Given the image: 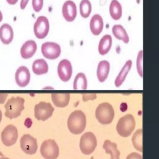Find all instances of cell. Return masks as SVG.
<instances>
[{"label": "cell", "mask_w": 159, "mask_h": 159, "mask_svg": "<svg viewBox=\"0 0 159 159\" xmlns=\"http://www.w3.org/2000/svg\"><path fill=\"white\" fill-rule=\"evenodd\" d=\"M86 125V118L84 113L80 110L71 112L67 120V126L70 132L75 135L81 134Z\"/></svg>", "instance_id": "cell-1"}, {"label": "cell", "mask_w": 159, "mask_h": 159, "mask_svg": "<svg viewBox=\"0 0 159 159\" xmlns=\"http://www.w3.org/2000/svg\"><path fill=\"white\" fill-rule=\"evenodd\" d=\"M24 99L20 96L11 98L4 106L5 116L10 119L19 117L24 109Z\"/></svg>", "instance_id": "cell-2"}, {"label": "cell", "mask_w": 159, "mask_h": 159, "mask_svg": "<svg viewBox=\"0 0 159 159\" xmlns=\"http://www.w3.org/2000/svg\"><path fill=\"white\" fill-rule=\"evenodd\" d=\"M96 118L101 124H109L114 117V110L111 104L108 102H102L96 108Z\"/></svg>", "instance_id": "cell-3"}, {"label": "cell", "mask_w": 159, "mask_h": 159, "mask_svg": "<svg viewBox=\"0 0 159 159\" xmlns=\"http://www.w3.org/2000/svg\"><path fill=\"white\" fill-rule=\"evenodd\" d=\"M135 127L134 117L132 114H127L118 120L116 130L119 135L122 137L130 136Z\"/></svg>", "instance_id": "cell-4"}, {"label": "cell", "mask_w": 159, "mask_h": 159, "mask_svg": "<svg viewBox=\"0 0 159 159\" xmlns=\"http://www.w3.org/2000/svg\"><path fill=\"white\" fill-rule=\"evenodd\" d=\"M97 146V139L94 134L88 132L82 135L80 141V148L84 155H90Z\"/></svg>", "instance_id": "cell-5"}, {"label": "cell", "mask_w": 159, "mask_h": 159, "mask_svg": "<svg viewBox=\"0 0 159 159\" xmlns=\"http://www.w3.org/2000/svg\"><path fill=\"white\" fill-rule=\"evenodd\" d=\"M40 152L45 159H57L59 155V147L53 139H48L43 142Z\"/></svg>", "instance_id": "cell-6"}, {"label": "cell", "mask_w": 159, "mask_h": 159, "mask_svg": "<svg viewBox=\"0 0 159 159\" xmlns=\"http://www.w3.org/2000/svg\"><path fill=\"white\" fill-rule=\"evenodd\" d=\"M34 33L39 39L45 38L50 30V24L47 17L41 16L37 17L34 25Z\"/></svg>", "instance_id": "cell-7"}, {"label": "cell", "mask_w": 159, "mask_h": 159, "mask_svg": "<svg viewBox=\"0 0 159 159\" xmlns=\"http://www.w3.org/2000/svg\"><path fill=\"white\" fill-rule=\"evenodd\" d=\"M54 107L49 102L41 101L34 107V116L39 120L45 121L53 114Z\"/></svg>", "instance_id": "cell-8"}, {"label": "cell", "mask_w": 159, "mask_h": 159, "mask_svg": "<svg viewBox=\"0 0 159 159\" xmlns=\"http://www.w3.org/2000/svg\"><path fill=\"white\" fill-rule=\"evenodd\" d=\"M61 47L59 44L53 42H46L41 46V52L43 56L48 60L58 58L61 54Z\"/></svg>", "instance_id": "cell-9"}, {"label": "cell", "mask_w": 159, "mask_h": 159, "mask_svg": "<svg viewBox=\"0 0 159 159\" xmlns=\"http://www.w3.org/2000/svg\"><path fill=\"white\" fill-rule=\"evenodd\" d=\"M1 141L2 143L7 147L13 145L16 142L18 138V132L17 128L9 124L7 125L1 133Z\"/></svg>", "instance_id": "cell-10"}, {"label": "cell", "mask_w": 159, "mask_h": 159, "mask_svg": "<svg viewBox=\"0 0 159 159\" xmlns=\"http://www.w3.org/2000/svg\"><path fill=\"white\" fill-rule=\"evenodd\" d=\"M20 145L22 151L28 155H34L38 148L37 139L30 134H24L20 140Z\"/></svg>", "instance_id": "cell-11"}, {"label": "cell", "mask_w": 159, "mask_h": 159, "mask_svg": "<svg viewBox=\"0 0 159 159\" xmlns=\"http://www.w3.org/2000/svg\"><path fill=\"white\" fill-rule=\"evenodd\" d=\"M57 73L58 77L62 81H68L70 80L73 73L71 62L67 59L61 60L58 65Z\"/></svg>", "instance_id": "cell-12"}, {"label": "cell", "mask_w": 159, "mask_h": 159, "mask_svg": "<svg viewBox=\"0 0 159 159\" xmlns=\"http://www.w3.org/2000/svg\"><path fill=\"white\" fill-rule=\"evenodd\" d=\"M62 16L64 19L69 22H73L77 16L76 4L71 0L66 1L62 6Z\"/></svg>", "instance_id": "cell-13"}, {"label": "cell", "mask_w": 159, "mask_h": 159, "mask_svg": "<svg viewBox=\"0 0 159 159\" xmlns=\"http://www.w3.org/2000/svg\"><path fill=\"white\" fill-rule=\"evenodd\" d=\"M15 80L16 84L21 88L27 86L30 80V73L29 69L25 66L19 67L15 73Z\"/></svg>", "instance_id": "cell-14"}, {"label": "cell", "mask_w": 159, "mask_h": 159, "mask_svg": "<svg viewBox=\"0 0 159 159\" xmlns=\"http://www.w3.org/2000/svg\"><path fill=\"white\" fill-rule=\"evenodd\" d=\"M37 49L36 42L33 40H28L25 42L20 50V56L24 59H29L35 53Z\"/></svg>", "instance_id": "cell-15"}, {"label": "cell", "mask_w": 159, "mask_h": 159, "mask_svg": "<svg viewBox=\"0 0 159 159\" xmlns=\"http://www.w3.org/2000/svg\"><path fill=\"white\" fill-rule=\"evenodd\" d=\"M104 27L103 19L101 15L96 14L92 16L89 22V29L94 35H99L102 31Z\"/></svg>", "instance_id": "cell-16"}, {"label": "cell", "mask_w": 159, "mask_h": 159, "mask_svg": "<svg viewBox=\"0 0 159 159\" xmlns=\"http://www.w3.org/2000/svg\"><path fill=\"white\" fill-rule=\"evenodd\" d=\"M14 39L12 27L7 23L3 24L0 27V40L4 45H9Z\"/></svg>", "instance_id": "cell-17"}, {"label": "cell", "mask_w": 159, "mask_h": 159, "mask_svg": "<svg viewBox=\"0 0 159 159\" xmlns=\"http://www.w3.org/2000/svg\"><path fill=\"white\" fill-rule=\"evenodd\" d=\"M51 98L56 107H65L68 106L70 102V94L68 93H55L52 94Z\"/></svg>", "instance_id": "cell-18"}, {"label": "cell", "mask_w": 159, "mask_h": 159, "mask_svg": "<svg viewBox=\"0 0 159 159\" xmlns=\"http://www.w3.org/2000/svg\"><path fill=\"white\" fill-rule=\"evenodd\" d=\"M110 71V63L107 60H101L97 67V78L99 82L103 83L107 79Z\"/></svg>", "instance_id": "cell-19"}, {"label": "cell", "mask_w": 159, "mask_h": 159, "mask_svg": "<svg viewBox=\"0 0 159 159\" xmlns=\"http://www.w3.org/2000/svg\"><path fill=\"white\" fill-rule=\"evenodd\" d=\"M112 44V39L111 35L106 34L102 37L98 44V52L101 55H105L110 51Z\"/></svg>", "instance_id": "cell-20"}, {"label": "cell", "mask_w": 159, "mask_h": 159, "mask_svg": "<svg viewBox=\"0 0 159 159\" xmlns=\"http://www.w3.org/2000/svg\"><path fill=\"white\" fill-rule=\"evenodd\" d=\"M132 61L131 60H128L125 61L124 65L120 71L118 75L117 76L115 80L114 84L117 88L120 86L122 84V83H124L126 78V76H127L129 72L130 71L132 68Z\"/></svg>", "instance_id": "cell-21"}, {"label": "cell", "mask_w": 159, "mask_h": 159, "mask_svg": "<svg viewBox=\"0 0 159 159\" xmlns=\"http://www.w3.org/2000/svg\"><path fill=\"white\" fill-rule=\"evenodd\" d=\"M34 73L36 75H42L47 73L48 71V65L43 58H39L34 61L32 66Z\"/></svg>", "instance_id": "cell-22"}, {"label": "cell", "mask_w": 159, "mask_h": 159, "mask_svg": "<svg viewBox=\"0 0 159 159\" xmlns=\"http://www.w3.org/2000/svg\"><path fill=\"white\" fill-rule=\"evenodd\" d=\"M113 35L119 40L122 41L124 43L129 42V37L125 28L120 24H116L112 28Z\"/></svg>", "instance_id": "cell-23"}, {"label": "cell", "mask_w": 159, "mask_h": 159, "mask_svg": "<svg viewBox=\"0 0 159 159\" xmlns=\"http://www.w3.org/2000/svg\"><path fill=\"white\" fill-rule=\"evenodd\" d=\"M109 14L114 20H119L122 15V8L117 0H112L109 7Z\"/></svg>", "instance_id": "cell-24"}, {"label": "cell", "mask_w": 159, "mask_h": 159, "mask_svg": "<svg viewBox=\"0 0 159 159\" xmlns=\"http://www.w3.org/2000/svg\"><path fill=\"white\" fill-rule=\"evenodd\" d=\"M102 148L106 153L111 155V159H119L120 152L117 149L116 143L112 142L109 140H106L103 143Z\"/></svg>", "instance_id": "cell-25"}, {"label": "cell", "mask_w": 159, "mask_h": 159, "mask_svg": "<svg viewBox=\"0 0 159 159\" xmlns=\"http://www.w3.org/2000/svg\"><path fill=\"white\" fill-rule=\"evenodd\" d=\"M87 79L83 73H78L73 81V89L75 90H85L87 89Z\"/></svg>", "instance_id": "cell-26"}, {"label": "cell", "mask_w": 159, "mask_h": 159, "mask_svg": "<svg viewBox=\"0 0 159 159\" xmlns=\"http://www.w3.org/2000/svg\"><path fill=\"white\" fill-rule=\"evenodd\" d=\"M79 8L80 15L83 18H88L91 13L92 6L89 0H81Z\"/></svg>", "instance_id": "cell-27"}, {"label": "cell", "mask_w": 159, "mask_h": 159, "mask_svg": "<svg viewBox=\"0 0 159 159\" xmlns=\"http://www.w3.org/2000/svg\"><path fill=\"white\" fill-rule=\"evenodd\" d=\"M132 142L134 148L139 152H142V129L137 130L132 135Z\"/></svg>", "instance_id": "cell-28"}, {"label": "cell", "mask_w": 159, "mask_h": 159, "mask_svg": "<svg viewBox=\"0 0 159 159\" xmlns=\"http://www.w3.org/2000/svg\"><path fill=\"white\" fill-rule=\"evenodd\" d=\"M142 64H143V51L141 50L138 52L137 60H136V67L137 70L140 75V76L142 77Z\"/></svg>", "instance_id": "cell-29"}, {"label": "cell", "mask_w": 159, "mask_h": 159, "mask_svg": "<svg viewBox=\"0 0 159 159\" xmlns=\"http://www.w3.org/2000/svg\"><path fill=\"white\" fill-rule=\"evenodd\" d=\"M43 6V0H32V6L35 12H40Z\"/></svg>", "instance_id": "cell-30"}, {"label": "cell", "mask_w": 159, "mask_h": 159, "mask_svg": "<svg viewBox=\"0 0 159 159\" xmlns=\"http://www.w3.org/2000/svg\"><path fill=\"white\" fill-rule=\"evenodd\" d=\"M126 159H142V157L137 152H132L127 155Z\"/></svg>", "instance_id": "cell-31"}, {"label": "cell", "mask_w": 159, "mask_h": 159, "mask_svg": "<svg viewBox=\"0 0 159 159\" xmlns=\"http://www.w3.org/2000/svg\"><path fill=\"white\" fill-rule=\"evenodd\" d=\"M96 98V94H83V100L84 101H86L89 99L93 100Z\"/></svg>", "instance_id": "cell-32"}, {"label": "cell", "mask_w": 159, "mask_h": 159, "mask_svg": "<svg viewBox=\"0 0 159 159\" xmlns=\"http://www.w3.org/2000/svg\"><path fill=\"white\" fill-rule=\"evenodd\" d=\"M7 95V93H0V104H3L5 102Z\"/></svg>", "instance_id": "cell-33"}, {"label": "cell", "mask_w": 159, "mask_h": 159, "mask_svg": "<svg viewBox=\"0 0 159 159\" xmlns=\"http://www.w3.org/2000/svg\"><path fill=\"white\" fill-rule=\"evenodd\" d=\"M29 1V0H20V9L22 10L24 9L26 7Z\"/></svg>", "instance_id": "cell-34"}, {"label": "cell", "mask_w": 159, "mask_h": 159, "mask_svg": "<svg viewBox=\"0 0 159 159\" xmlns=\"http://www.w3.org/2000/svg\"><path fill=\"white\" fill-rule=\"evenodd\" d=\"M6 1L10 5H15L17 2L18 0H6Z\"/></svg>", "instance_id": "cell-35"}, {"label": "cell", "mask_w": 159, "mask_h": 159, "mask_svg": "<svg viewBox=\"0 0 159 159\" xmlns=\"http://www.w3.org/2000/svg\"><path fill=\"white\" fill-rule=\"evenodd\" d=\"M2 19H3V16H2V12H1V11L0 10V22L2 21Z\"/></svg>", "instance_id": "cell-36"}, {"label": "cell", "mask_w": 159, "mask_h": 159, "mask_svg": "<svg viewBox=\"0 0 159 159\" xmlns=\"http://www.w3.org/2000/svg\"><path fill=\"white\" fill-rule=\"evenodd\" d=\"M1 119H2V112L0 110V122L1 121Z\"/></svg>", "instance_id": "cell-37"}, {"label": "cell", "mask_w": 159, "mask_h": 159, "mask_svg": "<svg viewBox=\"0 0 159 159\" xmlns=\"http://www.w3.org/2000/svg\"><path fill=\"white\" fill-rule=\"evenodd\" d=\"M0 159H9V158H7V157H5L4 156V157H1V158H0Z\"/></svg>", "instance_id": "cell-38"}, {"label": "cell", "mask_w": 159, "mask_h": 159, "mask_svg": "<svg viewBox=\"0 0 159 159\" xmlns=\"http://www.w3.org/2000/svg\"><path fill=\"white\" fill-rule=\"evenodd\" d=\"M0 157H4V154L0 152Z\"/></svg>", "instance_id": "cell-39"}, {"label": "cell", "mask_w": 159, "mask_h": 159, "mask_svg": "<svg viewBox=\"0 0 159 159\" xmlns=\"http://www.w3.org/2000/svg\"><path fill=\"white\" fill-rule=\"evenodd\" d=\"M90 159H94V157H91V158H90Z\"/></svg>", "instance_id": "cell-40"}]
</instances>
